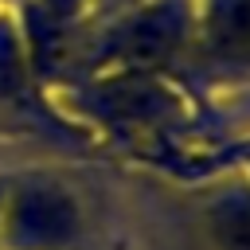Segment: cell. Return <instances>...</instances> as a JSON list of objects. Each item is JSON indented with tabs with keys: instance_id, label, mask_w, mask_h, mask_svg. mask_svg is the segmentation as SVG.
<instances>
[{
	"instance_id": "cell-6",
	"label": "cell",
	"mask_w": 250,
	"mask_h": 250,
	"mask_svg": "<svg viewBox=\"0 0 250 250\" xmlns=\"http://www.w3.org/2000/svg\"><path fill=\"white\" fill-rule=\"evenodd\" d=\"M86 8V0H43V12L55 16V20H70Z\"/></svg>"
},
{
	"instance_id": "cell-4",
	"label": "cell",
	"mask_w": 250,
	"mask_h": 250,
	"mask_svg": "<svg viewBox=\"0 0 250 250\" xmlns=\"http://www.w3.org/2000/svg\"><path fill=\"white\" fill-rule=\"evenodd\" d=\"M211 238L223 250H250V195L223 199L211 211Z\"/></svg>"
},
{
	"instance_id": "cell-7",
	"label": "cell",
	"mask_w": 250,
	"mask_h": 250,
	"mask_svg": "<svg viewBox=\"0 0 250 250\" xmlns=\"http://www.w3.org/2000/svg\"><path fill=\"white\" fill-rule=\"evenodd\" d=\"M105 4H129V0H105Z\"/></svg>"
},
{
	"instance_id": "cell-3",
	"label": "cell",
	"mask_w": 250,
	"mask_h": 250,
	"mask_svg": "<svg viewBox=\"0 0 250 250\" xmlns=\"http://www.w3.org/2000/svg\"><path fill=\"white\" fill-rule=\"evenodd\" d=\"M203 35L215 59L250 66V0H207Z\"/></svg>"
},
{
	"instance_id": "cell-2",
	"label": "cell",
	"mask_w": 250,
	"mask_h": 250,
	"mask_svg": "<svg viewBox=\"0 0 250 250\" xmlns=\"http://www.w3.org/2000/svg\"><path fill=\"white\" fill-rule=\"evenodd\" d=\"M70 230H74V207L62 191L31 188V191L16 195L12 215H8L12 242H20L27 250H43V246H55V242L70 238Z\"/></svg>"
},
{
	"instance_id": "cell-5",
	"label": "cell",
	"mask_w": 250,
	"mask_h": 250,
	"mask_svg": "<svg viewBox=\"0 0 250 250\" xmlns=\"http://www.w3.org/2000/svg\"><path fill=\"white\" fill-rule=\"evenodd\" d=\"M23 78V59L8 27H0V90H16Z\"/></svg>"
},
{
	"instance_id": "cell-1",
	"label": "cell",
	"mask_w": 250,
	"mask_h": 250,
	"mask_svg": "<svg viewBox=\"0 0 250 250\" xmlns=\"http://www.w3.org/2000/svg\"><path fill=\"white\" fill-rule=\"evenodd\" d=\"M184 35H188V8L180 0H156L117 31L113 51L125 66H160L176 55Z\"/></svg>"
}]
</instances>
